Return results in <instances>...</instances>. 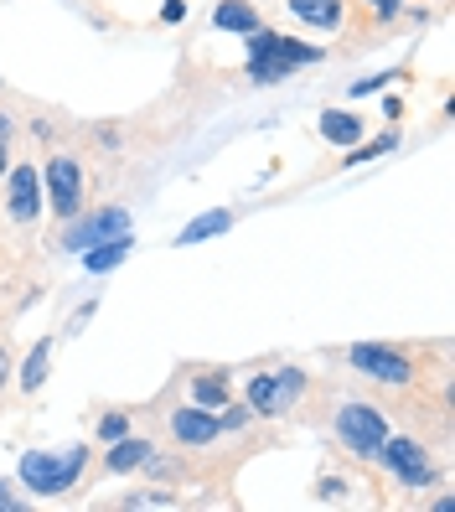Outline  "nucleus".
Wrapping results in <instances>:
<instances>
[{"mask_svg":"<svg viewBox=\"0 0 455 512\" xmlns=\"http://www.w3.org/2000/svg\"><path fill=\"white\" fill-rule=\"evenodd\" d=\"M0 83H6V78H0Z\"/></svg>","mask_w":455,"mask_h":512,"instance_id":"c85d7f7f","label":"nucleus"},{"mask_svg":"<svg viewBox=\"0 0 455 512\" xmlns=\"http://www.w3.org/2000/svg\"><path fill=\"white\" fill-rule=\"evenodd\" d=\"M47 368H52V342L42 337L32 352H26V368H21V378H16V383H21V394H37V388L47 383Z\"/></svg>","mask_w":455,"mask_h":512,"instance_id":"a211bd4d","label":"nucleus"},{"mask_svg":"<svg viewBox=\"0 0 455 512\" xmlns=\"http://www.w3.org/2000/svg\"><path fill=\"white\" fill-rule=\"evenodd\" d=\"M119 435H130V414H125V409H109V414L99 419V440L109 445V440H119Z\"/></svg>","mask_w":455,"mask_h":512,"instance_id":"aec40b11","label":"nucleus"},{"mask_svg":"<svg viewBox=\"0 0 455 512\" xmlns=\"http://www.w3.org/2000/svg\"><path fill=\"white\" fill-rule=\"evenodd\" d=\"M11 135H16V119H11L6 109H0V176L11 171V166H6V161H11Z\"/></svg>","mask_w":455,"mask_h":512,"instance_id":"4be33fe9","label":"nucleus"},{"mask_svg":"<svg viewBox=\"0 0 455 512\" xmlns=\"http://www.w3.org/2000/svg\"><path fill=\"white\" fill-rule=\"evenodd\" d=\"M78 259H83V269H88V275H109V269H119V264L130 259V233H125V238H104V244L83 249Z\"/></svg>","mask_w":455,"mask_h":512,"instance_id":"dca6fc26","label":"nucleus"},{"mask_svg":"<svg viewBox=\"0 0 455 512\" xmlns=\"http://www.w3.org/2000/svg\"><path fill=\"white\" fill-rule=\"evenodd\" d=\"M244 42H249V63H244V78L249 83H280L295 68H311V63H321V57H326L321 47L280 37V32H269V26H254Z\"/></svg>","mask_w":455,"mask_h":512,"instance_id":"f257e3e1","label":"nucleus"},{"mask_svg":"<svg viewBox=\"0 0 455 512\" xmlns=\"http://www.w3.org/2000/svg\"><path fill=\"white\" fill-rule=\"evenodd\" d=\"M212 26L228 32V37H249L254 26H259L254 0H218V6H212Z\"/></svg>","mask_w":455,"mask_h":512,"instance_id":"4468645a","label":"nucleus"},{"mask_svg":"<svg viewBox=\"0 0 455 512\" xmlns=\"http://www.w3.org/2000/svg\"><path fill=\"white\" fill-rule=\"evenodd\" d=\"M150 440H140V435H119V440H109V456H104V471L109 476H130V471H140L145 461H150Z\"/></svg>","mask_w":455,"mask_h":512,"instance_id":"ddd939ff","label":"nucleus"},{"mask_svg":"<svg viewBox=\"0 0 455 512\" xmlns=\"http://www.w3.org/2000/svg\"><path fill=\"white\" fill-rule=\"evenodd\" d=\"M306 388H311L306 368H275V373H254L249 388H244V399H249L254 414L280 419V414H290L300 399H306Z\"/></svg>","mask_w":455,"mask_h":512,"instance_id":"39448f33","label":"nucleus"},{"mask_svg":"<svg viewBox=\"0 0 455 512\" xmlns=\"http://www.w3.org/2000/svg\"><path fill=\"white\" fill-rule=\"evenodd\" d=\"M125 233H135L130 207L109 202V207H94V213L83 207V213L68 218V228H63V254H83V249L104 244V238H125Z\"/></svg>","mask_w":455,"mask_h":512,"instance_id":"0eeeda50","label":"nucleus"},{"mask_svg":"<svg viewBox=\"0 0 455 512\" xmlns=\"http://www.w3.org/2000/svg\"><path fill=\"white\" fill-rule=\"evenodd\" d=\"M393 78H399V73H378V78H357V83H352V99H362V94H378V88H388Z\"/></svg>","mask_w":455,"mask_h":512,"instance_id":"b1692460","label":"nucleus"},{"mask_svg":"<svg viewBox=\"0 0 455 512\" xmlns=\"http://www.w3.org/2000/svg\"><path fill=\"white\" fill-rule=\"evenodd\" d=\"M181 16H187V0H161V21L166 26H176Z\"/></svg>","mask_w":455,"mask_h":512,"instance_id":"393cba45","label":"nucleus"},{"mask_svg":"<svg viewBox=\"0 0 455 512\" xmlns=\"http://www.w3.org/2000/svg\"><path fill=\"white\" fill-rule=\"evenodd\" d=\"M357 6L368 11V16H378V21H393V16H404L409 0H357Z\"/></svg>","mask_w":455,"mask_h":512,"instance_id":"412c9836","label":"nucleus"},{"mask_svg":"<svg viewBox=\"0 0 455 512\" xmlns=\"http://www.w3.org/2000/svg\"><path fill=\"white\" fill-rule=\"evenodd\" d=\"M125 507H176V497L171 492H130Z\"/></svg>","mask_w":455,"mask_h":512,"instance_id":"5701e85b","label":"nucleus"},{"mask_svg":"<svg viewBox=\"0 0 455 512\" xmlns=\"http://www.w3.org/2000/svg\"><path fill=\"white\" fill-rule=\"evenodd\" d=\"M0 182H6V218L11 223H37L42 218L47 192H42V171L32 161H16Z\"/></svg>","mask_w":455,"mask_h":512,"instance_id":"1a4fd4ad","label":"nucleus"},{"mask_svg":"<svg viewBox=\"0 0 455 512\" xmlns=\"http://www.w3.org/2000/svg\"><path fill=\"white\" fill-rule=\"evenodd\" d=\"M347 363L368 378V383H388V388H409L424 368L414 363V357L404 347H393V342H352L347 347Z\"/></svg>","mask_w":455,"mask_h":512,"instance_id":"20e7f679","label":"nucleus"},{"mask_svg":"<svg viewBox=\"0 0 455 512\" xmlns=\"http://www.w3.org/2000/svg\"><path fill=\"white\" fill-rule=\"evenodd\" d=\"M342 492H347V487H342V476H337V481H331V476H326V481H321V487H316V497H321V502H331V497H342Z\"/></svg>","mask_w":455,"mask_h":512,"instance_id":"bb28decb","label":"nucleus"},{"mask_svg":"<svg viewBox=\"0 0 455 512\" xmlns=\"http://www.w3.org/2000/svg\"><path fill=\"white\" fill-rule=\"evenodd\" d=\"M378 466L399 476L409 492H424V487L435 481V461H430V450H424L419 440H409V435H388V440H383V450H378Z\"/></svg>","mask_w":455,"mask_h":512,"instance_id":"6e6552de","label":"nucleus"},{"mask_svg":"<svg viewBox=\"0 0 455 512\" xmlns=\"http://www.w3.org/2000/svg\"><path fill=\"white\" fill-rule=\"evenodd\" d=\"M171 435L181 440V445H212L223 435V425H218V409H202V404H187V409H176L171 414Z\"/></svg>","mask_w":455,"mask_h":512,"instance_id":"9d476101","label":"nucleus"},{"mask_svg":"<svg viewBox=\"0 0 455 512\" xmlns=\"http://www.w3.org/2000/svg\"><path fill=\"white\" fill-rule=\"evenodd\" d=\"M383 150H393V135H378L373 145H352L342 166H362V161H378V156H383Z\"/></svg>","mask_w":455,"mask_h":512,"instance_id":"6ab92c4d","label":"nucleus"},{"mask_svg":"<svg viewBox=\"0 0 455 512\" xmlns=\"http://www.w3.org/2000/svg\"><path fill=\"white\" fill-rule=\"evenodd\" d=\"M42 192H47V207L57 218H78L88 207V176H83V161L73 156V150H57V156L47 161V176H42Z\"/></svg>","mask_w":455,"mask_h":512,"instance_id":"423d86ee","label":"nucleus"},{"mask_svg":"<svg viewBox=\"0 0 455 512\" xmlns=\"http://www.w3.org/2000/svg\"><path fill=\"white\" fill-rule=\"evenodd\" d=\"M362 135H368L362 114H352V109H326V114H321V140H326V145L352 150V145H362Z\"/></svg>","mask_w":455,"mask_h":512,"instance_id":"f8f14e48","label":"nucleus"},{"mask_svg":"<svg viewBox=\"0 0 455 512\" xmlns=\"http://www.w3.org/2000/svg\"><path fill=\"white\" fill-rule=\"evenodd\" d=\"M228 394H233V383H228L223 368H218V373H192V404H202V409H223Z\"/></svg>","mask_w":455,"mask_h":512,"instance_id":"f3484780","label":"nucleus"},{"mask_svg":"<svg viewBox=\"0 0 455 512\" xmlns=\"http://www.w3.org/2000/svg\"><path fill=\"white\" fill-rule=\"evenodd\" d=\"M88 466V445H63V450H21V487L37 497H63L78 487V476Z\"/></svg>","mask_w":455,"mask_h":512,"instance_id":"f03ea898","label":"nucleus"},{"mask_svg":"<svg viewBox=\"0 0 455 512\" xmlns=\"http://www.w3.org/2000/svg\"><path fill=\"white\" fill-rule=\"evenodd\" d=\"M285 11H290L295 21L316 26V32H342V21H347V0H285Z\"/></svg>","mask_w":455,"mask_h":512,"instance_id":"9b49d317","label":"nucleus"},{"mask_svg":"<svg viewBox=\"0 0 455 512\" xmlns=\"http://www.w3.org/2000/svg\"><path fill=\"white\" fill-rule=\"evenodd\" d=\"M6 378H11V352L0 347V388H6Z\"/></svg>","mask_w":455,"mask_h":512,"instance_id":"cd10ccee","label":"nucleus"},{"mask_svg":"<svg viewBox=\"0 0 455 512\" xmlns=\"http://www.w3.org/2000/svg\"><path fill=\"white\" fill-rule=\"evenodd\" d=\"M331 430H337L342 450H347V456H357V461H378L383 440L393 435V430H388V414H383L378 404H357V399L337 409Z\"/></svg>","mask_w":455,"mask_h":512,"instance_id":"7ed1b4c3","label":"nucleus"},{"mask_svg":"<svg viewBox=\"0 0 455 512\" xmlns=\"http://www.w3.org/2000/svg\"><path fill=\"white\" fill-rule=\"evenodd\" d=\"M233 228V213L228 207H212V213H197L187 228L176 233V249H192V244H207V238H218V233H228Z\"/></svg>","mask_w":455,"mask_h":512,"instance_id":"2eb2a0df","label":"nucleus"},{"mask_svg":"<svg viewBox=\"0 0 455 512\" xmlns=\"http://www.w3.org/2000/svg\"><path fill=\"white\" fill-rule=\"evenodd\" d=\"M11 507H21V497H16V487L6 476H0V512H11Z\"/></svg>","mask_w":455,"mask_h":512,"instance_id":"a878e982","label":"nucleus"}]
</instances>
